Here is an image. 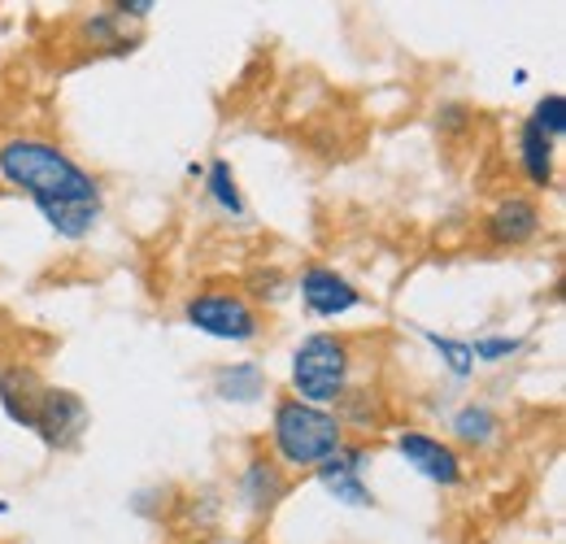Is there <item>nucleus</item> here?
I'll list each match as a JSON object with an SVG mask.
<instances>
[{
    "label": "nucleus",
    "instance_id": "9",
    "mask_svg": "<svg viewBox=\"0 0 566 544\" xmlns=\"http://www.w3.org/2000/svg\"><path fill=\"white\" fill-rule=\"evenodd\" d=\"M44 393H49V384L31 366H4L0 370V406L27 431H35V414L44 406Z\"/></svg>",
    "mask_w": 566,
    "mask_h": 544
},
{
    "label": "nucleus",
    "instance_id": "14",
    "mask_svg": "<svg viewBox=\"0 0 566 544\" xmlns=\"http://www.w3.org/2000/svg\"><path fill=\"white\" fill-rule=\"evenodd\" d=\"M453 431H458V440H467V444H489V440L496 436V414L489 406L458 409Z\"/></svg>",
    "mask_w": 566,
    "mask_h": 544
},
{
    "label": "nucleus",
    "instance_id": "11",
    "mask_svg": "<svg viewBox=\"0 0 566 544\" xmlns=\"http://www.w3.org/2000/svg\"><path fill=\"white\" fill-rule=\"evenodd\" d=\"M518 161H523V175L536 188L554 184V139L541 136L532 123H523V132H518Z\"/></svg>",
    "mask_w": 566,
    "mask_h": 544
},
{
    "label": "nucleus",
    "instance_id": "17",
    "mask_svg": "<svg viewBox=\"0 0 566 544\" xmlns=\"http://www.w3.org/2000/svg\"><path fill=\"white\" fill-rule=\"evenodd\" d=\"M323 479V488L340 501V505H375V496H370V488L361 483V475H318Z\"/></svg>",
    "mask_w": 566,
    "mask_h": 544
},
{
    "label": "nucleus",
    "instance_id": "19",
    "mask_svg": "<svg viewBox=\"0 0 566 544\" xmlns=\"http://www.w3.org/2000/svg\"><path fill=\"white\" fill-rule=\"evenodd\" d=\"M523 348L518 336H484V341L471 344V357L475 362H505V357H514Z\"/></svg>",
    "mask_w": 566,
    "mask_h": 544
},
{
    "label": "nucleus",
    "instance_id": "3",
    "mask_svg": "<svg viewBox=\"0 0 566 544\" xmlns=\"http://www.w3.org/2000/svg\"><path fill=\"white\" fill-rule=\"evenodd\" d=\"M349 370H354V348L345 336H332V332H318V336H305L292 353V388H296V401L305 406H336L349 397Z\"/></svg>",
    "mask_w": 566,
    "mask_h": 544
},
{
    "label": "nucleus",
    "instance_id": "1",
    "mask_svg": "<svg viewBox=\"0 0 566 544\" xmlns=\"http://www.w3.org/2000/svg\"><path fill=\"white\" fill-rule=\"evenodd\" d=\"M0 179L27 192L62 240H83L101 218V184L53 139L13 136L0 144Z\"/></svg>",
    "mask_w": 566,
    "mask_h": 544
},
{
    "label": "nucleus",
    "instance_id": "7",
    "mask_svg": "<svg viewBox=\"0 0 566 544\" xmlns=\"http://www.w3.org/2000/svg\"><path fill=\"white\" fill-rule=\"evenodd\" d=\"M301 301H305V310L314 318H340V314L361 305V292L332 266H310L301 274Z\"/></svg>",
    "mask_w": 566,
    "mask_h": 544
},
{
    "label": "nucleus",
    "instance_id": "8",
    "mask_svg": "<svg viewBox=\"0 0 566 544\" xmlns=\"http://www.w3.org/2000/svg\"><path fill=\"white\" fill-rule=\"evenodd\" d=\"M484 231H489V244L496 249H518L541 231V205L532 197H505L484 218Z\"/></svg>",
    "mask_w": 566,
    "mask_h": 544
},
{
    "label": "nucleus",
    "instance_id": "16",
    "mask_svg": "<svg viewBox=\"0 0 566 544\" xmlns=\"http://www.w3.org/2000/svg\"><path fill=\"white\" fill-rule=\"evenodd\" d=\"M427 344L440 353V362L458 375V379H467L471 370H475V357H471V344H462V341H449V336H436V332H423Z\"/></svg>",
    "mask_w": 566,
    "mask_h": 544
},
{
    "label": "nucleus",
    "instance_id": "13",
    "mask_svg": "<svg viewBox=\"0 0 566 544\" xmlns=\"http://www.w3.org/2000/svg\"><path fill=\"white\" fill-rule=\"evenodd\" d=\"M206 192L213 197V205L222 209V213H231V218H244V197H240V188H235V170H231V161H210V170H206Z\"/></svg>",
    "mask_w": 566,
    "mask_h": 544
},
{
    "label": "nucleus",
    "instance_id": "18",
    "mask_svg": "<svg viewBox=\"0 0 566 544\" xmlns=\"http://www.w3.org/2000/svg\"><path fill=\"white\" fill-rule=\"evenodd\" d=\"M366 462H370L366 444H340V449L318 467V475H361Z\"/></svg>",
    "mask_w": 566,
    "mask_h": 544
},
{
    "label": "nucleus",
    "instance_id": "2",
    "mask_svg": "<svg viewBox=\"0 0 566 544\" xmlns=\"http://www.w3.org/2000/svg\"><path fill=\"white\" fill-rule=\"evenodd\" d=\"M275 453L296 471H318L340 444H345V422L332 409L305 406L296 397H283L275 406V427H271Z\"/></svg>",
    "mask_w": 566,
    "mask_h": 544
},
{
    "label": "nucleus",
    "instance_id": "20",
    "mask_svg": "<svg viewBox=\"0 0 566 544\" xmlns=\"http://www.w3.org/2000/svg\"><path fill=\"white\" fill-rule=\"evenodd\" d=\"M114 22H118L114 13H96V18L83 27V35H87V40H101V44H114V49H123V44L132 49V40H123V35L114 31Z\"/></svg>",
    "mask_w": 566,
    "mask_h": 544
},
{
    "label": "nucleus",
    "instance_id": "15",
    "mask_svg": "<svg viewBox=\"0 0 566 544\" xmlns=\"http://www.w3.org/2000/svg\"><path fill=\"white\" fill-rule=\"evenodd\" d=\"M527 123H532L541 136H549L554 144H558V139H563V132H566V96H563V92H549V96H541Z\"/></svg>",
    "mask_w": 566,
    "mask_h": 544
},
{
    "label": "nucleus",
    "instance_id": "21",
    "mask_svg": "<svg viewBox=\"0 0 566 544\" xmlns=\"http://www.w3.org/2000/svg\"><path fill=\"white\" fill-rule=\"evenodd\" d=\"M153 9H157L153 0H118L109 13H114V18H148Z\"/></svg>",
    "mask_w": 566,
    "mask_h": 544
},
{
    "label": "nucleus",
    "instance_id": "12",
    "mask_svg": "<svg viewBox=\"0 0 566 544\" xmlns=\"http://www.w3.org/2000/svg\"><path fill=\"white\" fill-rule=\"evenodd\" d=\"M213 388L222 401H258L266 393V375L253 362H235V366H222L213 375Z\"/></svg>",
    "mask_w": 566,
    "mask_h": 544
},
{
    "label": "nucleus",
    "instance_id": "6",
    "mask_svg": "<svg viewBox=\"0 0 566 544\" xmlns=\"http://www.w3.org/2000/svg\"><path fill=\"white\" fill-rule=\"evenodd\" d=\"M83 427H87V406L66 388H49L44 406L35 414V436L49 449H71L74 440L83 436Z\"/></svg>",
    "mask_w": 566,
    "mask_h": 544
},
{
    "label": "nucleus",
    "instance_id": "5",
    "mask_svg": "<svg viewBox=\"0 0 566 544\" xmlns=\"http://www.w3.org/2000/svg\"><path fill=\"white\" fill-rule=\"evenodd\" d=\"M397 453L419 471L423 479L440 483V488H453L462 479V458L453 453V444L427 436V431H401L397 436Z\"/></svg>",
    "mask_w": 566,
    "mask_h": 544
},
{
    "label": "nucleus",
    "instance_id": "4",
    "mask_svg": "<svg viewBox=\"0 0 566 544\" xmlns=\"http://www.w3.org/2000/svg\"><path fill=\"white\" fill-rule=\"evenodd\" d=\"M184 323L206 332L213 341H231L244 344L262 332L258 323V310L240 296V292H197L188 305H184Z\"/></svg>",
    "mask_w": 566,
    "mask_h": 544
},
{
    "label": "nucleus",
    "instance_id": "10",
    "mask_svg": "<svg viewBox=\"0 0 566 544\" xmlns=\"http://www.w3.org/2000/svg\"><path fill=\"white\" fill-rule=\"evenodd\" d=\"M240 492H244V501H249L253 514H266L283 492H287V479H283L280 462H271V458H253V462L244 467Z\"/></svg>",
    "mask_w": 566,
    "mask_h": 544
}]
</instances>
